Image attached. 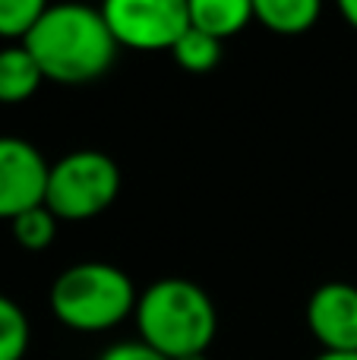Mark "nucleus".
<instances>
[{"label":"nucleus","mask_w":357,"mask_h":360,"mask_svg":"<svg viewBox=\"0 0 357 360\" xmlns=\"http://www.w3.org/2000/svg\"><path fill=\"white\" fill-rule=\"evenodd\" d=\"M19 44H25V51L35 57L44 79L60 86H82L105 76L120 51L101 16V6L86 0L51 4Z\"/></svg>","instance_id":"f257e3e1"},{"label":"nucleus","mask_w":357,"mask_h":360,"mask_svg":"<svg viewBox=\"0 0 357 360\" xmlns=\"http://www.w3.org/2000/svg\"><path fill=\"white\" fill-rule=\"evenodd\" d=\"M139 342L168 360L206 354L219 332V313L206 288L190 278H158L139 294L136 310Z\"/></svg>","instance_id":"f03ea898"},{"label":"nucleus","mask_w":357,"mask_h":360,"mask_svg":"<svg viewBox=\"0 0 357 360\" xmlns=\"http://www.w3.org/2000/svg\"><path fill=\"white\" fill-rule=\"evenodd\" d=\"M139 291L133 278L111 262H76L54 278L48 304L54 319L70 332H111L133 316Z\"/></svg>","instance_id":"7ed1b4c3"},{"label":"nucleus","mask_w":357,"mask_h":360,"mask_svg":"<svg viewBox=\"0 0 357 360\" xmlns=\"http://www.w3.org/2000/svg\"><path fill=\"white\" fill-rule=\"evenodd\" d=\"M117 193V162L98 149H76L51 165L44 205L57 215V221H89L111 209Z\"/></svg>","instance_id":"20e7f679"},{"label":"nucleus","mask_w":357,"mask_h":360,"mask_svg":"<svg viewBox=\"0 0 357 360\" xmlns=\"http://www.w3.org/2000/svg\"><path fill=\"white\" fill-rule=\"evenodd\" d=\"M101 16L120 48L171 51L190 29L187 0H101Z\"/></svg>","instance_id":"39448f33"},{"label":"nucleus","mask_w":357,"mask_h":360,"mask_svg":"<svg viewBox=\"0 0 357 360\" xmlns=\"http://www.w3.org/2000/svg\"><path fill=\"white\" fill-rule=\"evenodd\" d=\"M48 171V158L35 143L22 136H0V221H13L44 202Z\"/></svg>","instance_id":"423d86ee"},{"label":"nucleus","mask_w":357,"mask_h":360,"mask_svg":"<svg viewBox=\"0 0 357 360\" xmlns=\"http://www.w3.org/2000/svg\"><path fill=\"white\" fill-rule=\"evenodd\" d=\"M307 329L323 351L357 354V288L348 281H326L307 300Z\"/></svg>","instance_id":"0eeeda50"},{"label":"nucleus","mask_w":357,"mask_h":360,"mask_svg":"<svg viewBox=\"0 0 357 360\" xmlns=\"http://www.w3.org/2000/svg\"><path fill=\"white\" fill-rule=\"evenodd\" d=\"M190 29L228 41L253 22V0H187Z\"/></svg>","instance_id":"6e6552de"},{"label":"nucleus","mask_w":357,"mask_h":360,"mask_svg":"<svg viewBox=\"0 0 357 360\" xmlns=\"http://www.w3.org/2000/svg\"><path fill=\"white\" fill-rule=\"evenodd\" d=\"M44 73L25 44L0 48V105H22L41 89Z\"/></svg>","instance_id":"1a4fd4ad"},{"label":"nucleus","mask_w":357,"mask_h":360,"mask_svg":"<svg viewBox=\"0 0 357 360\" xmlns=\"http://www.w3.org/2000/svg\"><path fill=\"white\" fill-rule=\"evenodd\" d=\"M323 16V0H253V22L275 35H304Z\"/></svg>","instance_id":"9d476101"},{"label":"nucleus","mask_w":357,"mask_h":360,"mask_svg":"<svg viewBox=\"0 0 357 360\" xmlns=\"http://www.w3.org/2000/svg\"><path fill=\"white\" fill-rule=\"evenodd\" d=\"M221 54H225V41H219V38L206 35L200 29H187L181 35V41L171 48V57L177 60V67L193 76L212 73L221 63Z\"/></svg>","instance_id":"9b49d317"},{"label":"nucleus","mask_w":357,"mask_h":360,"mask_svg":"<svg viewBox=\"0 0 357 360\" xmlns=\"http://www.w3.org/2000/svg\"><path fill=\"white\" fill-rule=\"evenodd\" d=\"M32 345V323L13 297L0 294V360H25Z\"/></svg>","instance_id":"f8f14e48"},{"label":"nucleus","mask_w":357,"mask_h":360,"mask_svg":"<svg viewBox=\"0 0 357 360\" xmlns=\"http://www.w3.org/2000/svg\"><path fill=\"white\" fill-rule=\"evenodd\" d=\"M57 215L48 209V205H35V209L22 212V215H16L10 221V231H13V240L19 243L22 250H29V253H41V250H48L51 243H54L57 237Z\"/></svg>","instance_id":"ddd939ff"},{"label":"nucleus","mask_w":357,"mask_h":360,"mask_svg":"<svg viewBox=\"0 0 357 360\" xmlns=\"http://www.w3.org/2000/svg\"><path fill=\"white\" fill-rule=\"evenodd\" d=\"M51 0H0V38L22 41L48 13Z\"/></svg>","instance_id":"4468645a"},{"label":"nucleus","mask_w":357,"mask_h":360,"mask_svg":"<svg viewBox=\"0 0 357 360\" xmlns=\"http://www.w3.org/2000/svg\"><path fill=\"white\" fill-rule=\"evenodd\" d=\"M98 360H168V357L155 354V351L145 348L136 338V342H117V345H111V348H105L98 354Z\"/></svg>","instance_id":"2eb2a0df"},{"label":"nucleus","mask_w":357,"mask_h":360,"mask_svg":"<svg viewBox=\"0 0 357 360\" xmlns=\"http://www.w3.org/2000/svg\"><path fill=\"white\" fill-rule=\"evenodd\" d=\"M335 10H339V16L357 32V0H335Z\"/></svg>","instance_id":"dca6fc26"},{"label":"nucleus","mask_w":357,"mask_h":360,"mask_svg":"<svg viewBox=\"0 0 357 360\" xmlns=\"http://www.w3.org/2000/svg\"><path fill=\"white\" fill-rule=\"evenodd\" d=\"M313 360H357V354H345V351H320Z\"/></svg>","instance_id":"f3484780"},{"label":"nucleus","mask_w":357,"mask_h":360,"mask_svg":"<svg viewBox=\"0 0 357 360\" xmlns=\"http://www.w3.org/2000/svg\"><path fill=\"white\" fill-rule=\"evenodd\" d=\"M181 360H209L206 354H193V357H181Z\"/></svg>","instance_id":"a211bd4d"},{"label":"nucleus","mask_w":357,"mask_h":360,"mask_svg":"<svg viewBox=\"0 0 357 360\" xmlns=\"http://www.w3.org/2000/svg\"><path fill=\"white\" fill-rule=\"evenodd\" d=\"M86 4H95V0H86ZM98 4H101V0H98Z\"/></svg>","instance_id":"6ab92c4d"}]
</instances>
